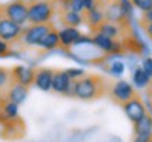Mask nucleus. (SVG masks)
Segmentation results:
<instances>
[{"mask_svg":"<svg viewBox=\"0 0 152 142\" xmlns=\"http://www.w3.org/2000/svg\"><path fill=\"white\" fill-rule=\"evenodd\" d=\"M52 79H54V69L49 68H35V77L34 86L42 92H49L52 89Z\"/></svg>","mask_w":152,"mask_h":142,"instance_id":"f8f14e48","label":"nucleus"},{"mask_svg":"<svg viewBox=\"0 0 152 142\" xmlns=\"http://www.w3.org/2000/svg\"><path fill=\"white\" fill-rule=\"evenodd\" d=\"M141 68H142V71L147 73L148 76L151 77V80H152V58H145V59L142 60V65H141Z\"/></svg>","mask_w":152,"mask_h":142,"instance_id":"4be33fe9","label":"nucleus"},{"mask_svg":"<svg viewBox=\"0 0 152 142\" xmlns=\"http://www.w3.org/2000/svg\"><path fill=\"white\" fill-rule=\"evenodd\" d=\"M135 135H152V115L145 114L140 121L134 124Z\"/></svg>","mask_w":152,"mask_h":142,"instance_id":"dca6fc26","label":"nucleus"},{"mask_svg":"<svg viewBox=\"0 0 152 142\" xmlns=\"http://www.w3.org/2000/svg\"><path fill=\"white\" fill-rule=\"evenodd\" d=\"M23 25L11 21L7 17H0V38L4 39L9 44H17L18 38L21 37Z\"/></svg>","mask_w":152,"mask_h":142,"instance_id":"0eeeda50","label":"nucleus"},{"mask_svg":"<svg viewBox=\"0 0 152 142\" xmlns=\"http://www.w3.org/2000/svg\"><path fill=\"white\" fill-rule=\"evenodd\" d=\"M106 21L115 23L123 27H130V13L124 7L123 0H100Z\"/></svg>","mask_w":152,"mask_h":142,"instance_id":"7ed1b4c3","label":"nucleus"},{"mask_svg":"<svg viewBox=\"0 0 152 142\" xmlns=\"http://www.w3.org/2000/svg\"><path fill=\"white\" fill-rule=\"evenodd\" d=\"M124 69H125V66L121 60H114V62H111L109 66V72L113 75V76H117V77L121 76V75L124 73Z\"/></svg>","mask_w":152,"mask_h":142,"instance_id":"6ab92c4d","label":"nucleus"},{"mask_svg":"<svg viewBox=\"0 0 152 142\" xmlns=\"http://www.w3.org/2000/svg\"><path fill=\"white\" fill-rule=\"evenodd\" d=\"M54 23H45V24H31L30 27L23 28L21 37L18 38L17 44L21 48H31V47H38L41 39L47 34L54 30Z\"/></svg>","mask_w":152,"mask_h":142,"instance_id":"20e7f679","label":"nucleus"},{"mask_svg":"<svg viewBox=\"0 0 152 142\" xmlns=\"http://www.w3.org/2000/svg\"><path fill=\"white\" fill-rule=\"evenodd\" d=\"M72 86L73 80L68 75L65 69H54V79H52V92L62 96H72Z\"/></svg>","mask_w":152,"mask_h":142,"instance_id":"6e6552de","label":"nucleus"},{"mask_svg":"<svg viewBox=\"0 0 152 142\" xmlns=\"http://www.w3.org/2000/svg\"><path fill=\"white\" fill-rule=\"evenodd\" d=\"M110 96H111L114 103L123 106L128 100H131L134 96H137V92H135V89H134V86L130 84L128 82L118 80V82H115L110 87Z\"/></svg>","mask_w":152,"mask_h":142,"instance_id":"423d86ee","label":"nucleus"},{"mask_svg":"<svg viewBox=\"0 0 152 142\" xmlns=\"http://www.w3.org/2000/svg\"><path fill=\"white\" fill-rule=\"evenodd\" d=\"M11 55V51H10V44L6 42L4 39L0 38V58H7Z\"/></svg>","mask_w":152,"mask_h":142,"instance_id":"412c9836","label":"nucleus"},{"mask_svg":"<svg viewBox=\"0 0 152 142\" xmlns=\"http://www.w3.org/2000/svg\"><path fill=\"white\" fill-rule=\"evenodd\" d=\"M151 92H152V80H151Z\"/></svg>","mask_w":152,"mask_h":142,"instance_id":"cd10ccee","label":"nucleus"},{"mask_svg":"<svg viewBox=\"0 0 152 142\" xmlns=\"http://www.w3.org/2000/svg\"><path fill=\"white\" fill-rule=\"evenodd\" d=\"M28 89L27 86H23V84H20V83L17 82H11L10 87H9V90H7V93H6L4 97L7 98V100H10V101H13V103H16L17 106H20V104L27 98L28 96Z\"/></svg>","mask_w":152,"mask_h":142,"instance_id":"4468645a","label":"nucleus"},{"mask_svg":"<svg viewBox=\"0 0 152 142\" xmlns=\"http://www.w3.org/2000/svg\"><path fill=\"white\" fill-rule=\"evenodd\" d=\"M131 3H132L134 7L140 9L141 11L152 9V0H131Z\"/></svg>","mask_w":152,"mask_h":142,"instance_id":"aec40b11","label":"nucleus"},{"mask_svg":"<svg viewBox=\"0 0 152 142\" xmlns=\"http://www.w3.org/2000/svg\"><path fill=\"white\" fill-rule=\"evenodd\" d=\"M149 23H152V9L142 11V16H141V18H140V25H141V27L142 25H147Z\"/></svg>","mask_w":152,"mask_h":142,"instance_id":"5701e85b","label":"nucleus"},{"mask_svg":"<svg viewBox=\"0 0 152 142\" xmlns=\"http://www.w3.org/2000/svg\"><path fill=\"white\" fill-rule=\"evenodd\" d=\"M34 77H35V68L24 65H16L11 68V80L13 82L31 87L34 84Z\"/></svg>","mask_w":152,"mask_h":142,"instance_id":"9d476101","label":"nucleus"},{"mask_svg":"<svg viewBox=\"0 0 152 142\" xmlns=\"http://www.w3.org/2000/svg\"><path fill=\"white\" fill-rule=\"evenodd\" d=\"M59 47H61L59 33H58L56 28L51 30V31L41 39V42L38 44V48H41L42 51H54V49H58Z\"/></svg>","mask_w":152,"mask_h":142,"instance_id":"2eb2a0df","label":"nucleus"},{"mask_svg":"<svg viewBox=\"0 0 152 142\" xmlns=\"http://www.w3.org/2000/svg\"><path fill=\"white\" fill-rule=\"evenodd\" d=\"M58 0H28V21L30 24L52 23V18L58 16Z\"/></svg>","mask_w":152,"mask_h":142,"instance_id":"f03ea898","label":"nucleus"},{"mask_svg":"<svg viewBox=\"0 0 152 142\" xmlns=\"http://www.w3.org/2000/svg\"><path fill=\"white\" fill-rule=\"evenodd\" d=\"M142 30L145 31V34L148 35V38L152 41V23H149L147 25H142Z\"/></svg>","mask_w":152,"mask_h":142,"instance_id":"393cba45","label":"nucleus"},{"mask_svg":"<svg viewBox=\"0 0 152 142\" xmlns=\"http://www.w3.org/2000/svg\"><path fill=\"white\" fill-rule=\"evenodd\" d=\"M121 107H123L125 115L130 118V121L132 124H135L137 121H140L145 114H148L147 107H145L142 98L140 97L138 94L134 96L131 100H128L127 103H124Z\"/></svg>","mask_w":152,"mask_h":142,"instance_id":"1a4fd4ad","label":"nucleus"},{"mask_svg":"<svg viewBox=\"0 0 152 142\" xmlns=\"http://www.w3.org/2000/svg\"><path fill=\"white\" fill-rule=\"evenodd\" d=\"M149 142H152V135H151V138H149Z\"/></svg>","mask_w":152,"mask_h":142,"instance_id":"bb28decb","label":"nucleus"},{"mask_svg":"<svg viewBox=\"0 0 152 142\" xmlns=\"http://www.w3.org/2000/svg\"><path fill=\"white\" fill-rule=\"evenodd\" d=\"M110 92L109 83L100 75H83L73 80L72 86V96L83 101H90L96 98L103 97Z\"/></svg>","mask_w":152,"mask_h":142,"instance_id":"f257e3e1","label":"nucleus"},{"mask_svg":"<svg viewBox=\"0 0 152 142\" xmlns=\"http://www.w3.org/2000/svg\"><path fill=\"white\" fill-rule=\"evenodd\" d=\"M58 17H59V21L62 23L64 27H79L80 24L85 23V17L82 13L69 10L65 7H59Z\"/></svg>","mask_w":152,"mask_h":142,"instance_id":"ddd939ff","label":"nucleus"},{"mask_svg":"<svg viewBox=\"0 0 152 142\" xmlns=\"http://www.w3.org/2000/svg\"><path fill=\"white\" fill-rule=\"evenodd\" d=\"M151 135H135L134 137V142H149Z\"/></svg>","mask_w":152,"mask_h":142,"instance_id":"a878e982","label":"nucleus"},{"mask_svg":"<svg viewBox=\"0 0 152 142\" xmlns=\"http://www.w3.org/2000/svg\"><path fill=\"white\" fill-rule=\"evenodd\" d=\"M66 72H68V75L71 76L72 80H75V79H77V77H80L85 75V71H82V69H75V68L66 69Z\"/></svg>","mask_w":152,"mask_h":142,"instance_id":"b1692460","label":"nucleus"},{"mask_svg":"<svg viewBox=\"0 0 152 142\" xmlns=\"http://www.w3.org/2000/svg\"><path fill=\"white\" fill-rule=\"evenodd\" d=\"M0 17H7L11 21L24 25L28 21V0H11L0 4Z\"/></svg>","mask_w":152,"mask_h":142,"instance_id":"39448f33","label":"nucleus"},{"mask_svg":"<svg viewBox=\"0 0 152 142\" xmlns=\"http://www.w3.org/2000/svg\"><path fill=\"white\" fill-rule=\"evenodd\" d=\"M59 33V41H61V47L59 48L62 51L68 52L73 45L80 39V37L83 34L77 30V27H64L62 30L58 31Z\"/></svg>","mask_w":152,"mask_h":142,"instance_id":"9b49d317","label":"nucleus"},{"mask_svg":"<svg viewBox=\"0 0 152 142\" xmlns=\"http://www.w3.org/2000/svg\"><path fill=\"white\" fill-rule=\"evenodd\" d=\"M132 82H134L135 87L145 89L147 86L151 84V77L142 71V68H137L135 71H134V75H132Z\"/></svg>","mask_w":152,"mask_h":142,"instance_id":"a211bd4d","label":"nucleus"},{"mask_svg":"<svg viewBox=\"0 0 152 142\" xmlns=\"http://www.w3.org/2000/svg\"><path fill=\"white\" fill-rule=\"evenodd\" d=\"M11 68L0 66V97H4L11 84Z\"/></svg>","mask_w":152,"mask_h":142,"instance_id":"f3484780","label":"nucleus"}]
</instances>
